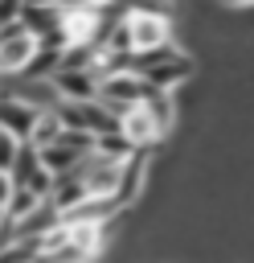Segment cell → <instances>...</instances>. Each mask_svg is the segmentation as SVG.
<instances>
[{
    "label": "cell",
    "instance_id": "1",
    "mask_svg": "<svg viewBox=\"0 0 254 263\" xmlns=\"http://www.w3.org/2000/svg\"><path fill=\"white\" fill-rule=\"evenodd\" d=\"M131 74H139L156 90H172L176 95V86H184L193 78V58L180 53L176 45H164L156 53H135L131 58Z\"/></svg>",
    "mask_w": 254,
    "mask_h": 263
},
{
    "label": "cell",
    "instance_id": "2",
    "mask_svg": "<svg viewBox=\"0 0 254 263\" xmlns=\"http://www.w3.org/2000/svg\"><path fill=\"white\" fill-rule=\"evenodd\" d=\"M123 164H127V160H119V156L90 152V156H82V164L74 168V177L82 181V189H86L90 197H115V193H119V181H123ZM115 201H119V197H115Z\"/></svg>",
    "mask_w": 254,
    "mask_h": 263
},
{
    "label": "cell",
    "instance_id": "3",
    "mask_svg": "<svg viewBox=\"0 0 254 263\" xmlns=\"http://www.w3.org/2000/svg\"><path fill=\"white\" fill-rule=\"evenodd\" d=\"M37 49H41L37 33H29L20 21L8 25V29H0V78H8V74H25L29 62L37 58Z\"/></svg>",
    "mask_w": 254,
    "mask_h": 263
},
{
    "label": "cell",
    "instance_id": "4",
    "mask_svg": "<svg viewBox=\"0 0 254 263\" xmlns=\"http://www.w3.org/2000/svg\"><path fill=\"white\" fill-rule=\"evenodd\" d=\"M127 29H131L135 53H156L172 45V16L164 12H127Z\"/></svg>",
    "mask_w": 254,
    "mask_h": 263
},
{
    "label": "cell",
    "instance_id": "5",
    "mask_svg": "<svg viewBox=\"0 0 254 263\" xmlns=\"http://www.w3.org/2000/svg\"><path fill=\"white\" fill-rule=\"evenodd\" d=\"M143 90H147V82H143L139 74H115V78H102V82H98L94 103L119 119L123 111H131V107L143 99Z\"/></svg>",
    "mask_w": 254,
    "mask_h": 263
},
{
    "label": "cell",
    "instance_id": "6",
    "mask_svg": "<svg viewBox=\"0 0 254 263\" xmlns=\"http://www.w3.org/2000/svg\"><path fill=\"white\" fill-rule=\"evenodd\" d=\"M57 119H61L66 132H86V136H107V132L119 127V119L111 111H102L94 99H86V103H61Z\"/></svg>",
    "mask_w": 254,
    "mask_h": 263
},
{
    "label": "cell",
    "instance_id": "7",
    "mask_svg": "<svg viewBox=\"0 0 254 263\" xmlns=\"http://www.w3.org/2000/svg\"><path fill=\"white\" fill-rule=\"evenodd\" d=\"M119 136L127 140V148H131V152H152L156 144H164V136H168V132L147 115V107H143V103H135L131 111H123V115H119Z\"/></svg>",
    "mask_w": 254,
    "mask_h": 263
},
{
    "label": "cell",
    "instance_id": "8",
    "mask_svg": "<svg viewBox=\"0 0 254 263\" xmlns=\"http://www.w3.org/2000/svg\"><path fill=\"white\" fill-rule=\"evenodd\" d=\"M8 177H12L16 189H29L37 197H49V189H53V173L41 164V152L33 144H20V156H16V164H12Z\"/></svg>",
    "mask_w": 254,
    "mask_h": 263
},
{
    "label": "cell",
    "instance_id": "9",
    "mask_svg": "<svg viewBox=\"0 0 254 263\" xmlns=\"http://www.w3.org/2000/svg\"><path fill=\"white\" fill-rule=\"evenodd\" d=\"M37 107H29V103H20L16 95H8V90H0V132H12L20 144H29V136H33V123H37Z\"/></svg>",
    "mask_w": 254,
    "mask_h": 263
},
{
    "label": "cell",
    "instance_id": "10",
    "mask_svg": "<svg viewBox=\"0 0 254 263\" xmlns=\"http://www.w3.org/2000/svg\"><path fill=\"white\" fill-rule=\"evenodd\" d=\"M49 82H53V90H57L61 103H86V99L98 95V82H94L90 70H57Z\"/></svg>",
    "mask_w": 254,
    "mask_h": 263
},
{
    "label": "cell",
    "instance_id": "11",
    "mask_svg": "<svg viewBox=\"0 0 254 263\" xmlns=\"http://www.w3.org/2000/svg\"><path fill=\"white\" fill-rule=\"evenodd\" d=\"M139 103L147 107V115H152L164 132H172V123H176V95H172V90H156V86H147Z\"/></svg>",
    "mask_w": 254,
    "mask_h": 263
},
{
    "label": "cell",
    "instance_id": "12",
    "mask_svg": "<svg viewBox=\"0 0 254 263\" xmlns=\"http://www.w3.org/2000/svg\"><path fill=\"white\" fill-rule=\"evenodd\" d=\"M41 164H45L53 177H66V173H74V168L82 164V152H74V148H66V144H49V148H41Z\"/></svg>",
    "mask_w": 254,
    "mask_h": 263
},
{
    "label": "cell",
    "instance_id": "13",
    "mask_svg": "<svg viewBox=\"0 0 254 263\" xmlns=\"http://www.w3.org/2000/svg\"><path fill=\"white\" fill-rule=\"evenodd\" d=\"M61 119H57V111H41L37 115V123H33V136H29V144L41 152V148H49V144H57L61 140Z\"/></svg>",
    "mask_w": 254,
    "mask_h": 263
},
{
    "label": "cell",
    "instance_id": "14",
    "mask_svg": "<svg viewBox=\"0 0 254 263\" xmlns=\"http://www.w3.org/2000/svg\"><path fill=\"white\" fill-rule=\"evenodd\" d=\"M45 197H37V193H29V189H12V197H8V205H4V226L12 230L16 222H25L37 205H41Z\"/></svg>",
    "mask_w": 254,
    "mask_h": 263
},
{
    "label": "cell",
    "instance_id": "15",
    "mask_svg": "<svg viewBox=\"0 0 254 263\" xmlns=\"http://www.w3.org/2000/svg\"><path fill=\"white\" fill-rule=\"evenodd\" d=\"M16 156H20V140L12 132H0V173H12Z\"/></svg>",
    "mask_w": 254,
    "mask_h": 263
},
{
    "label": "cell",
    "instance_id": "16",
    "mask_svg": "<svg viewBox=\"0 0 254 263\" xmlns=\"http://www.w3.org/2000/svg\"><path fill=\"white\" fill-rule=\"evenodd\" d=\"M20 12H25V0H0V29L16 25V21H20Z\"/></svg>",
    "mask_w": 254,
    "mask_h": 263
},
{
    "label": "cell",
    "instance_id": "17",
    "mask_svg": "<svg viewBox=\"0 0 254 263\" xmlns=\"http://www.w3.org/2000/svg\"><path fill=\"white\" fill-rule=\"evenodd\" d=\"M12 189H16V185H12V177H8V173H0V214H4L8 197H12Z\"/></svg>",
    "mask_w": 254,
    "mask_h": 263
},
{
    "label": "cell",
    "instance_id": "18",
    "mask_svg": "<svg viewBox=\"0 0 254 263\" xmlns=\"http://www.w3.org/2000/svg\"><path fill=\"white\" fill-rule=\"evenodd\" d=\"M66 4H74V8H102V4H111V0H66Z\"/></svg>",
    "mask_w": 254,
    "mask_h": 263
},
{
    "label": "cell",
    "instance_id": "19",
    "mask_svg": "<svg viewBox=\"0 0 254 263\" xmlns=\"http://www.w3.org/2000/svg\"><path fill=\"white\" fill-rule=\"evenodd\" d=\"M25 4H37V8H61L66 0H25Z\"/></svg>",
    "mask_w": 254,
    "mask_h": 263
},
{
    "label": "cell",
    "instance_id": "20",
    "mask_svg": "<svg viewBox=\"0 0 254 263\" xmlns=\"http://www.w3.org/2000/svg\"><path fill=\"white\" fill-rule=\"evenodd\" d=\"M221 4H254V0H221Z\"/></svg>",
    "mask_w": 254,
    "mask_h": 263
}]
</instances>
